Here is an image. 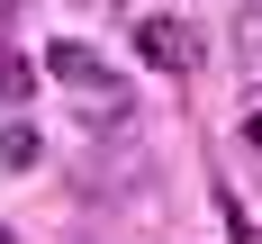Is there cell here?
<instances>
[{
    "mask_svg": "<svg viewBox=\"0 0 262 244\" xmlns=\"http://www.w3.org/2000/svg\"><path fill=\"white\" fill-rule=\"evenodd\" d=\"M136 54L154 73H190L199 63V36H190V18H136Z\"/></svg>",
    "mask_w": 262,
    "mask_h": 244,
    "instance_id": "cell-1",
    "label": "cell"
},
{
    "mask_svg": "<svg viewBox=\"0 0 262 244\" xmlns=\"http://www.w3.org/2000/svg\"><path fill=\"white\" fill-rule=\"evenodd\" d=\"M46 73H54V81H81V91H100V54L81 46V36H54V46H46Z\"/></svg>",
    "mask_w": 262,
    "mask_h": 244,
    "instance_id": "cell-2",
    "label": "cell"
},
{
    "mask_svg": "<svg viewBox=\"0 0 262 244\" xmlns=\"http://www.w3.org/2000/svg\"><path fill=\"white\" fill-rule=\"evenodd\" d=\"M36 154H46V145H36V127H27V118H9V127H0V172H27Z\"/></svg>",
    "mask_w": 262,
    "mask_h": 244,
    "instance_id": "cell-3",
    "label": "cell"
},
{
    "mask_svg": "<svg viewBox=\"0 0 262 244\" xmlns=\"http://www.w3.org/2000/svg\"><path fill=\"white\" fill-rule=\"evenodd\" d=\"M235 54H244V81H262V18H253V9L235 18Z\"/></svg>",
    "mask_w": 262,
    "mask_h": 244,
    "instance_id": "cell-4",
    "label": "cell"
},
{
    "mask_svg": "<svg viewBox=\"0 0 262 244\" xmlns=\"http://www.w3.org/2000/svg\"><path fill=\"white\" fill-rule=\"evenodd\" d=\"M36 91V63H18V54H0V100H27Z\"/></svg>",
    "mask_w": 262,
    "mask_h": 244,
    "instance_id": "cell-5",
    "label": "cell"
},
{
    "mask_svg": "<svg viewBox=\"0 0 262 244\" xmlns=\"http://www.w3.org/2000/svg\"><path fill=\"white\" fill-rule=\"evenodd\" d=\"M9 9H18V0H0V27H9Z\"/></svg>",
    "mask_w": 262,
    "mask_h": 244,
    "instance_id": "cell-6",
    "label": "cell"
},
{
    "mask_svg": "<svg viewBox=\"0 0 262 244\" xmlns=\"http://www.w3.org/2000/svg\"><path fill=\"white\" fill-rule=\"evenodd\" d=\"M0 244H18V235H9V226H0Z\"/></svg>",
    "mask_w": 262,
    "mask_h": 244,
    "instance_id": "cell-7",
    "label": "cell"
}]
</instances>
